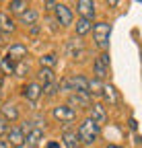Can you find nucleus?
I'll return each instance as SVG.
<instances>
[{
    "instance_id": "f257e3e1",
    "label": "nucleus",
    "mask_w": 142,
    "mask_h": 148,
    "mask_svg": "<svg viewBox=\"0 0 142 148\" xmlns=\"http://www.w3.org/2000/svg\"><path fill=\"white\" fill-rule=\"evenodd\" d=\"M99 134H101V127H99L95 121H91L88 117L78 125V132H76L78 142H82V144H93V142H97Z\"/></svg>"
},
{
    "instance_id": "f03ea898",
    "label": "nucleus",
    "mask_w": 142,
    "mask_h": 148,
    "mask_svg": "<svg viewBox=\"0 0 142 148\" xmlns=\"http://www.w3.org/2000/svg\"><path fill=\"white\" fill-rule=\"evenodd\" d=\"M93 35H95V43L103 49V51H107L109 49V37H111V25L109 23H95L93 25Z\"/></svg>"
},
{
    "instance_id": "7ed1b4c3",
    "label": "nucleus",
    "mask_w": 142,
    "mask_h": 148,
    "mask_svg": "<svg viewBox=\"0 0 142 148\" xmlns=\"http://www.w3.org/2000/svg\"><path fill=\"white\" fill-rule=\"evenodd\" d=\"M93 70H95V78L97 80H103L105 76H107V70H109V53L107 51H103L93 62Z\"/></svg>"
},
{
    "instance_id": "20e7f679",
    "label": "nucleus",
    "mask_w": 142,
    "mask_h": 148,
    "mask_svg": "<svg viewBox=\"0 0 142 148\" xmlns=\"http://www.w3.org/2000/svg\"><path fill=\"white\" fill-rule=\"evenodd\" d=\"M51 115H54L60 123H70V121L76 119V111L70 109L68 105H58V107L51 109Z\"/></svg>"
},
{
    "instance_id": "39448f33",
    "label": "nucleus",
    "mask_w": 142,
    "mask_h": 148,
    "mask_svg": "<svg viewBox=\"0 0 142 148\" xmlns=\"http://www.w3.org/2000/svg\"><path fill=\"white\" fill-rule=\"evenodd\" d=\"M25 58H27V45H23V43H12L6 49V60H10L12 64L25 62Z\"/></svg>"
},
{
    "instance_id": "423d86ee",
    "label": "nucleus",
    "mask_w": 142,
    "mask_h": 148,
    "mask_svg": "<svg viewBox=\"0 0 142 148\" xmlns=\"http://www.w3.org/2000/svg\"><path fill=\"white\" fill-rule=\"evenodd\" d=\"M68 107L70 109H88L91 107V97L88 95H80V92H70L68 95Z\"/></svg>"
},
{
    "instance_id": "0eeeda50",
    "label": "nucleus",
    "mask_w": 142,
    "mask_h": 148,
    "mask_svg": "<svg viewBox=\"0 0 142 148\" xmlns=\"http://www.w3.org/2000/svg\"><path fill=\"white\" fill-rule=\"evenodd\" d=\"M88 111H91L88 119L95 121L99 127H101L105 121H107V109H105V105H103V103H93L91 107H88Z\"/></svg>"
},
{
    "instance_id": "6e6552de",
    "label": "nucleus",
    "mask_w": 142,
    "mask_h": 148,
    "mask_svg": "<svg viewBox=\"0 0 142 148\" xmlns=\"http://www.w3.org/2000/svg\"><path fill=\"white\" fill-rule=\"evenodd\" d=\"M6 144L10 148H23L25 146V134L21 127H8L6 132Z\"/></svg>"
},
{
    "instance_id": "1a4fd4ad",
    "label": "nucleus",
    "mask_w": 142,
    "mask_h": 148,
    "mask_svg": "<svg viewBox=\"0 0 142 148\" xmlns=\"http://www.w3.org/2000/svg\"><path fill=\"white\" fill-rule=\"evenodd\" d=\"M68 86L70 92H80V95H88L86 88H88V80L80 74H74V76H68Z\"/></svg>"
},
{
    "instance_id": "9d476101",
    "label": "nucleus",
    "mask_w": 142,
    "mask_h": 148,
    "mask_svg": "<svg viewBox=\"0 0 142 148\" xmlns=\"http://www.w3.org/2000/svg\"><path fill=\"white\" fill-rule=\"evenodd\" d=\"M21 92H23V97H25L29 103H37L39 97H41V84H39V82H27Z\"/></svg>"
},
{
    "instance_id": "9b49d317",
    "label": "nucleus",
    "mask_w": 142,
    "mask_h": 148,
    "mask_svg": "<svg viewBox=\"0 0 142 148\" xmlns=\"http://www.w3.org/2000/svg\"><path fill=\"white\" fill-rule=\"evenodd\" d=\"M101 97H103V101L107 103L109 107H113V105H117V103H119L117 88H115L113 84H103V88H101Z\"/></svg>"
},
{
    "instance_id": "f8f14e48",
    "label": "nucleus",
    "mask_w": 142,
    "mask_h": 148,
    "mask_svg": "<svg viewBox=\"0 0 142 148\" xmlns=\"http://www.w3.org/2000/svg\"><path fill=\"white\" fill-rule=\"evenodd\" d=\"M56 18H58V23L60 25H64V27H68V25H72V10H70L66 4H56Z\"/></svg>"
},
{
    "instance_id": "ddd939ff",
    "label": "nucleus",
    "mask_w": 142,
    "mask_h": 148,
    "mask_svg": "<svg viewBox=\"0 0 142 148\" xmlns=\"http://www.w3.org/2000/svg\"><path fill=\"white\" fill-rule=\"evenodd\" d=\"M76 10L80 12L82 18L93 21V16H95V2H93V0H78V2H76Z\"/></svg>"
},
{
    "instance_id": "4468645a",
    "label": "nucleus",
    "mask_w": 142,
    "mask_h": 148,
    "mask_svg": "<svg viewBox=\"0 0 142 148\" xmlns=\"http://www.w3.org/2000/svg\"><path fill=\"white\" fill-rule=\"evenodd\" d=\"M41 140H43V130H39V127H31L25 134V146H29V148L39 146Z\"/></svg>"
},
{
    "instance_id": "2eb2a0df",
    "label": "nucleus",
    "mask_w": 142,
    "mask_h": 148,
    "mask_svg": "<svg viewBox=\"0 0 142 148\" xmlns=\"http://www.w3.org/2000/svg\"><path fill=\"white\" fill-rule=\"evenodd\" d=\"M0 117H2L4 121H16L19 119V109H16V105L4 103L2 107H0Z\"/></svg>"
},
{
    "instance_id": "dca6fc26",
    "label": "nucleus",
    "mask_w": 142,
    "mask_h": 148,
    "mask_svg": "<svg viewBox=\"0 0 142 148\" xmlns=\"http://www.w3.org/2000/svg\"><path fill=\"white\" fill-rule=\"evenodd\" d=\"M66 53L70 58H80L82 56V41L80 39H70L66 43Z\"/></svg>"
},
{
    "instance_id": "f3484780",
    "label": "nucleus",
    "mask_w": 142,
    "mask_h": 148,
    "mask_svg": "<svg viewBox=\"0 0 142 148\" xmlns=\"http://www.w3.org/2000/svg\"><path fill=\"white\" fill-rule=\"evenodd\" d=\"M14 29H16V25H14L12 18L8 16V12H0V31L6 35V33H12Z\"/></svg>"
},
{
    "instance_id": "a211bd4d",
    "label": "nucleus",
    "mask_w": 142,
    "mask_h": 148,
    "mask_svg": "<svg viewBox=\"0 0 142 148\" xmlns=\"http://www.w3.org/2000/svg\"><path fill=\"white\" fill-rule=\"evenodd\" d=\"M62 140H64L66 148H82V146H80V142H78L76 132H70V130H66V132L62 134Z\"/></svg>"
},
{
    "instance_id": "6ab92c4d",
    "label": "nucleus",
    "mask_w": 142,
    "mask_h": 148,
    "mask_svg": "<svg viewBox=\"0 0 142 148\" xmlns=\"http://www.w3.org/2000/svg\"><path fill=\"white\" fill-rule=\"evenodd\" d=\"M37 18H39V14H37V10H33V8H27L25 12L19 14V21L23 25H35V23H37Z\"/></svg>"
},
{
    "instance_id": "aec40b11",
    "label": "nucleus",
    "mask_w": 142,
    "mask_h": 148,
    "mask_svg": "<svg viewBox=\"0 0 142 148\" xmlns=\"http://www.w3.org/2000/svg\"><path fill=\"white\" fill-rule=\"evenodd\" d=\"M74 29H76V35H84V33H88L93 29V21H88V18H78L76 21V25H74Z\"/></svg>"
},
{
    "instance_id": "412c9836",
    "label": "nucleus",
    "mask_w": 142,
    "mask_h": 148,
    "mask_svg": "<svg viewBox=\"0 0 142 148\" xmlns=\"http://www.w3.org/2000/svg\"><path fill=\"white\" fill-rule=\"evenodd\" d=\"M37 78H39V82H43V86H45V84H51V82H56L54 72L47 70V68H41V70L37 72Z\"/></svg>"
},
{
    "instance_id": "4be33fe9",
    "label": "nucleus",
    "mask_w": 142,
    "mask_h": 148,
    "mask_svg": "<svg viewBox=\"0 0 142 148\" xmlns=\"http://www.w3.org/2000/svg\"><path fill=\"white\" fill-rule=\"evenodd\" d=\"M56 62H58L56 53H45V56H41V58H39L41 68H47V70H51V68H54V66H56Z\"/></svg>"
},
{
    "instance_id": "5701e85b",
    "label": "nucleus",
    "mask_w": 142,
    "mask_h": 148,
    "mask_svg": "<svg viewBox=\"0 0 142 148\" xmlns=\"http://www.w3.org/2000/svg\"><path fill=\"white\" fill-rule=\"evenodd\" d=\"M101 88H103V82L101 80H97V78H93V80H88V88H86V92H88V97H97V95H101Z\"/></svg>"
},
{
    "instance_id": "b1692460",
    "label": "nucleus",
    "mask_w": 142,
    "mask_h": 148,
    "mask_svg": "<svg viewBox=\"0 0 142 148\" xmlns=\"http://www.w3.org/2000/svg\"><path fill=\"white\" fill-rule=\"evenodd\" d=\"M8 8H10V12H16V14H21V12H25V10L29 8V4L25 2V0H12V2L8 4Z\"/></svg>"
},
{
    "instance_id": "393cba45",
    "label": "nucleus",
    "mask_w": 142,
    "mask_h": 148,
    "mask_svg": "<svg viewBox=\"0 0 142 148\" xmlns=\"http://www.w3.org/2000/svg\"><path fill=\"white\" fill-rule=\"evenodd\" d=\"M58 82H51V84H45V86H41V95H45V97H56L58 95Z\"/></svg>"
},
{
    "instance_id": "a878e982",
    "label": "nucleus",
    "mask_w": 142,
    "mask_h": 148,
    "mask_svg": "<svg viewBox=\"0 0 142 148\" xmlns=\"http://www.w3.org/2000/svg\"><path fill=\"white\" fill-rule=\"evenodd\" d=\"M14 66H16V64H12V62H10V60H6V58L0 60V68H2V72H4V74H14Z\"/></svg>"
},
{
    "instance_id": "bb28decb",
    "label": "nucleus",
    "mask_w": 142,
    "mask_h": 148,
    "mask_svg": "<svg viewBox=\"0 0 142 148\" xmlns=\"http://www.w3.org/2000/svg\"><path fill=\"white\" fill-rule=\"evenodd\" d=\"M27 72H29V64H25V62H19L14 66V74H16V76H25Z\"/></svg>"
},
{
    "instance_id": "cd10ccee",
    "label": "nucleus",
    "mask_w": 142,
    "mask_h": 148,
    "mask_svg": "<svg viewBox=\"0 0 142 148\" xmlns=\"http://www.w3.org/2000/svg\"><path fill=\"white\" fill-rule=\"evenodd\" d=\"M6 132H8V121H4L2 117H0V138L6 136Z\"/></svg>"
},
{
    "instance_id": "c85d7f7f",
    "label": "nucleus",
    "mask_w": 142,
    "mask_h": 148,
    "mask_svg": "<svg viewBox=\"0 0 142 148\" xmlns=\"http://www.w3.org/2000/svg\"><path fill=\"white\" fill-rule=\"evenodd\" d=\"M56 4H58V2H45L43 6H45V10H54V8H56Z\"/></svg>"
},
{
    "instance_id": "c756f323",
    "label": "nucleus",
    "mask_w": 142,
    "mask_h": 148,
    "mask_svg": "<svg viewBox=\"0 0 142 148\" xmlns=\"http://www.w3.org/2000/svg\"><path fill=\"white\" fill-rule=\"evenodd\" d=\"M130 127L134 130V132H136V130H138V123H136V119H134V117H130Z\"/></svg>"
},
{
    "instance_id": "7c9ffc66",
    "label": "nucleus",
    "mask_w": 142,
    "mask_h": 148,
    "mask_svg": "<svg viewBox=\"0 0 142 148\" xmlns=\"http://www.w3.org/2000/svg\"><path fill=\"white\" fill-rule=\"evenodd\" d=\"M4 41H6V35H4L2 31H0V45H4Z\"/></svg>"
},
{
    "instance_id": "2f4dec72",
    "label": "nucleus",
    "mask_w": 142,
    "mask_h": 148,
    "mask_svg": "<svg viewBox=\"0 0 142 148\" xmlns=\"http://www.w3.org/2000/svg\"><path fill=\"white\" fill-rule=\"evenodd\" d=\"M47 148H60V144H58V142H49Z\"/></svg>"
},
{
    "instance_id": "473e14b6",
    "label": "nucleus",
    "mask_w": 142,
    "mask_h": 148,
    "mask_svg": "<svg viewBox=\"0 0 142 148\" xmlns=\"http://www.w3.org/2000/svg\"><path fill=\"white\" fill-rule=\"evenodd\" d=\"M107 148H123V146H119V144H109Z\"/></svg>"
},
{
    "instance_id": "72a5a7b5",
    "label": "nucleus",
    "mask_w": 142,
    "mask_h": 148,
    "mask_svg": "<svg viewBox=\"0 0 142 148\" xmlns=\"http://www.w3.org/2000/svg\"><path fill=\"white\" fill-rule=\"evenodd\" d=\"M2 80H4V78H2V74H0V88H2Z\"/></svg>"
}]
</instances>
